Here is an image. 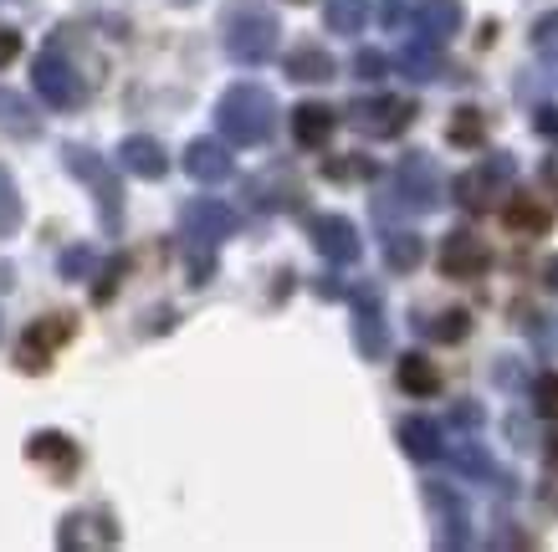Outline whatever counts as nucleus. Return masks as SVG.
I'll return each mask as SVG.
<instances>
[{
	"instance_id": "nucleus-1",
	"label": "nucleus",
	"mask_w": 558,
	"mask_h": 552,
	"mask_svg": "<svg viewBox=\"0 0 558 552\" xmlns=\"http://www.w3.org/2000/svg\"><path fill=\"white\" fill-rule=\"evenodd\" d=\"M216 128L226 144L236 149H252V144H267L271 128H277V98L256 83H236L231 93H220L216 102Z\"/></svg>"
},
{
	"instance_id": "nucleus-2",
	"label": "nucleus",
	"mask_w": 558,
	"mask_h": 552,
	"mask_svg": "<svg viewBox=\"0 0 558 552\" xmlns=\"http://www.w3.org/2000/svg\"><path fill=\"white\" fill-rule=\"evenodd\" d=\"M226 51L241 68H262L277 57V16L262 5H236L226 16Z\"/></svg>"
},
{
	"instance_id": "nucleus-3",
	"label": "nucleus",
	"mask_w": 558,
	"mask_h": 552,
	"mask_svg": "<svg viewBox=\"0 0 558 552\" xmlns=\"http://www.w3.org/2000/svg\"><path fill=\"white\" fill-rule=\"evenodd\" d=\"M440 205V174L436 164L425 159V154H405L400 159V169H395V195L389 200H379L374 210H379V220H389L395 210H436Z\"/></svg>"
},
{
	"instance_id": "nucleus-4",
	"label": "nucleus",
	"mask_w": 558,
	"mask_h": 552,
	"mask_svg": "<svg viewBox=\"0 0 558 552\" xmlns=\"http://www.w3.org/2000/svg\"><path fill=\"white\" fill-rule=\"evenodd\" d=\"M512 174H518L512 154H487L482 164H472L466 174H457L451 195H457V205H466V210H492V205L508 195Z\"/></svg>"
},
{
	"instance_id": "nucleus-5",
	"label": "nucleus",
	"mask_w": 558,
	"mask_h": 552,
	"mask_svg": "<svg viewBox=\"0 0 558 552\" xmlns=\"http://www.w3.org/2000/svg\"><path fill=\"white\" fill-rule=\"evenodd\" d=\"M68 169L77 174L83 184H93L98 189V220H102V231L108 235H119V200H123V189H119V174L102 164L93 149H83V144H68Z\"/></svg>"
},
{
	"instance_id": "nucleus-6",
	"label": "nucleus",
	"mask_w": 558,
	"mask_h": 552,
	"mask_svg": "<svg viewBox=\"0 0 558 552\" xmlns=\"http://www.w3.org/2000/svg\"><path fill=\"white\" fill-rule=\"evenodd\" d=\"M349 123H354L359 134H369V138H395V134H405L410 128V118H415V102L410 98H359L349 102Z\"/></svg>"
},
{
	"instance_id": "nucleus-7",
	"label": "nucleus",
	"mask_w": 558,
	"mask_h": 552,
	"mask_svg": "<svg viewBox=\"0 0 558 552\" xmlns=\"http://www.w3.org/2000/svg\"><path fill=\"white\" fill-rule=\"evenodd\" d=\"M32 72H36V93H41L51 108H83L87 102V77H77L57 51H41Z\"/></svg>"
},
{
	"instance_id": "nucleus-8",
	"label": "nucleus",
	"mask_w": 558,
	"mask_h": 552,
	"mask_svg": "<svg viewBox=\"0 0 558 552\" xmlns=\"http://www.w3.org/2000/svg\"><path fill=\"white\" fill-rule=\"evenodd\" d=\"M425 506H430V517H436L440 548H466V542H472V532H466V502L457 496V486L430 481L425 486Z\"/></svg>"
},
{
	"instance_id": "nucleus-9",
	"label": "nucleus",
	"mask_w": 558,
	"mask_h": 552,
	"mask_svg": "<svg viewBox=\"0 0 558 552\" xmlns=\"http://www.w3.org/2000/svg\"><path fill=\"white\" fill-rule=\"evenodd\" d=\"M180 225H185V241H205V246H216V241H226V235L241 231V216L231 210V205H220V200H190L185 210H180Z\"/></svg>"
},
{
	"instance_id": "nucleus-10",
	"label": "nucleus",
	"mask_w": 558,
	"mask_h": 552,
	"mask_svg": "<svg viewBox=\"0 0 558 552\" xmlns=\"http://www.w3.org/2000/svg\"><path fill=\"white\" fill-rule=\"evenodd\" d=\"M354 348L364 358H385L389 348V328H385V307L374 286H354Z\"/></svg>"
},
{
	"instance_id": "nucleus-11",
	"label": "nucleus",
	"mask_w": 558,
	"mask_h": 552,
	"mask_svg": "<svg viewBox=\"0 0 558 552\" xmlns=\"http://www.w3.org/2000/svg\"><path fill=\"white\" fill-rule=\"evenodd\" d=\"M307 235H313L318 256H328L333 267H354L359 252H364V246H359V231L343 216H313L307 220Z\"/></svg>"
},
{
	"instance_id": "nucleus-12",
	"label": "nucleus",
	"mask_w": 558,
	"mask_h": 552,
	"mask_svg": "<svg viewBox=\"0 0 558 552\" xmlns=\"http://www.w3.org/2000/svg\"><path fill=\"white\" fill-rule=\"evenodd\" d=\"M487 267H492L487 241H476L472 231H451L446 241H440V271H446V277L472 282V277H482Z\"/></svg>"
},
{
	"instance_id": "nucleus-13",
	"label": "nucleus",
	"mask_w": 558,
	"mask_h": 552,
	"mask_svg": "<svg viewBox=\"0 0 558 552\" xmlns=\"http://www.w3.org/2000/svg\"><path fill=\"white\" fill-rule=\"evenodd\" d=\"M185 174L201 184L231 180V149H226V138H195L185 149Z\"/></svg>"
},
{
	"instance_id": "nucleus-14",
	"label": "nucleus",
	"mask_w": 558,
	"mask_h": 552,
	"mask_svg": "<svg viewBox=\"0 0 558 552\" xmlns=\"http://www.w3.org/2000/svg\"><path fill=\"white\" fill-rule=\"evenodd\" d=\"M461 21H466L461 0H421V5H415V26H421V36L436 41V47H446V41L461 32Z\"/></svg>"
},
{
	"instance_id": "nucleus-15",
	"label": "nucleus",
	"mask_w": 558,
	"mask_h": 552,
	"mask_svg": "<svg viewBox=\"0 0 558 552\" xmlns=\"http://www.w3.org/2000/svg\"><path fill=\"white\" fill-rule=\"evenodd\" d=\"M339 128V113L328 108V102H303V108H292V138L303 144V149H323L328 138Z\"/></svg>"
},
{
	"instance_id": "nucleus-16",
	"label": "nucleus",
	"mask_w": 558,
	"mask_h": 552,
	"mask_svg": "<svg viewBox=\"0 0 558 552\" xmlns=\"http://www.w3.org/2000/svg\"><path fill=\"white\" fill-rule=\"evenodd\" d=\"M68 333H72L68 318H57V328H47V318L32 322L26 338H21V348H16V364L26 368V373H41V368L51 364V343H57V338H68Z\"/></svg>"
},
{
	"instance_id": "nucleus-17",
	"label": "nucleus",
	"mask_w": 558,
	"mask_h": 552,
	"mask_svg": "<svg viewBox=\"0 0 558 552\" xmlns=\"http://www.w3.org/2000/svg\"><path fill=\"white\" fill-rule=\"evenodd\" d=\"M282 68H288L292 83H333V77H339V62H333L323 47H313V41L292 47L288 57H282Z\"/></svg>"
},
{
	"instance_id": "nucleus-18",
	"label": "nucleus",
	"mask_w": 558,
	"mask_h": 552,
	"mask_svg": "<svg viewBox=\"0 0 558 552\" xmlns=\"http://www.w3.org/2000/svg\"><path fill=\"white\" fill-rule=\"evenodd\" d=\"M119 159H123V169H129V174H138V180H165V174H170V154L159 149L154 138H144V134L123 138Z\"/></svg>"
},
{
	"instance_id": "nucleus-19",
	"label": "nucleus",
	"mask_w": 558,
	"mask_h": 552,
	"mask_svg": "<svg viewBox=\"0 0 558 552\" xmlns=\"http://www.w3.org/2000/svg\"><path fill=\"white\" fill-rule=\"evenodd\" d=\"M26 455H32L36 466H57L62 476H72L77 470V445H72L68 436H57V430H41V436H32V445H26Z\"/></svg>"
},
{
	"instance_id": "nucleus-20",
	"label": "nucleus",
	"mask_w": 558,
	"mask_h": 552,
	"mask_svg": "<svg viewBox=\"0 0 558 552\" xmlns=\"http://www.w3.org/2000/svg\"><path fill=\"white\" fill-rule=\"evenodd\" d=\"M400 445H405L410 461H436V455L446 451V440H440V425H436V419H421V415L400 425Z\"/></svg>"
},
{
	"instance_id": "nucleus-21",
	"label": "nucleus",
	"mask_w": 558,
	"mask_h": 552,
	"mask_svg": "<svg viewBox=\"0 0 558 552\" xmlns=\"http://www.w3.org/2000/svg\"><path fill=\"white\" fill-rule=\"evenodd\" d=\"M400 389H405V394H415V400H430V394L440 389L436 364H430L425 353H405V358H400Z\"/></svg>"
},
{
	"instance_id": "nucleus-22",
	"label": "nucleus",
	"mask_w": 558,
	"mask_h": 552,
	"mask_svg": "<svg viewBox=\"0 0 558 552\" xmlns=\"http://www.w3.org/2000/svg\"><path fill=\"white\" fill-rule=\"evenodd\" d=\"M323 26L339 36H359L369 26V0H328L323 5Z\"/></svg>"
},
{
	"instance_id": "nucleus-23",
	"label": "nucleus",
	"mask_w": 558,
	"mask_h": 552,
	"mask_svg": "<svg viewBox=\"0 0 558 552\" xmlns=\"http://www.w3.org/2000/svg\"><path fill=\"white\" fill-rule=\"evenodd\" d=\"M400 68L410 72V77H415V83H436L440 72H446V62H440V47L436 41H410L405 51H400Z\"/></svg>"
},
{
	"instance_id": "nucleus-24",
	"label": "nucleus",
	"mask_w": 558,
	"mask_h": 552,
	"mask_svg": "<svg viewBox=\"0 0 558 552\" xmlns=\"http://www.w3.org/2000/svg\"><path fill=\"white\" fill-rule=\"evenodd\" d=\"M425 261V241L415 231H389L385 235V267L389 271H415Z\"/></svg>"
},
{
	"instance_id": "nucleus-25",
	"label": "nucleus",
	"mask_w": 558,
	"mask_h": 552,
	"mask_svg": "<svg viewBox=\"0 0 558 552\" xmlns=\"http://www.w3.org/2000/svg\"><path fill=\"white\" fill-rule=\"evenodd\" d=\"M502 220H508V231H523V235H543L548 231V205L533 200V195H518V200H508V210H502Z\"/></svg>"
},
{
	"instance_id": "nucleus-26",
	"label": "nucleus",
	"mask_w": 558,
	"mask_h": 552,
	"mask_svg": "<svg viewBox=\"0 0 558 552\" xmlns=\"http://www.w3.org/2000/svg\"><path fill=\"white\" fill-rule=\"evenodd\" d=\"M0 123L16 138H36V113L26 108V98H16L11 87H0Z\"/></svg>"
},
{
	"instance_id": "nucleus-27",
	"label": "nucleus",
	"mask_w": 558,
	"mask_h": 552,
	"mask_svg": "<svg viewBox=\"0 0 558 552\" xmlns=\"http://www.w3.org/2000/svg\"><path fill=\"white\" fill-rule=\"evenodd\" d=\"M446 138H451L457 149H476V144L487 138V123H482V113H476V108H461V113H451V128H446Z\"/></svg>"
},
{
	"instance_id": "nucleus-28",
	"label": "nucleus",
	"mask_w": 558,
	"mask_h": 552,
	"mask_svg": "<svg viewBox=\"0 0 558 552\" xmlns=\"http://www.w3.org/2000/svg\"><path fill=\"white\" fill-rule=\"evenodd\" d=\"M451 466H457L461 476H472V481H487V476H497V466H492V455L482 451V445H457V451H451Z\"/></svg>"
},
{
	"instance_id": "nucleus-29",
	"label": "nucleus",
	"mask_w": 558,
	"mask_h": 552,
	"mask_svg": "<svg viewBox=\"0 0 558 552\" xmlns=\"http://www.w3.org/2000/svg\"><path fill=\"white\" fill-rule=\"evenodd\" d=\"M421 328H425V322H421ZM425 333L436 338V343H461V338L472 333V318H466V312H440V318L430 322Z\"/></svg>"
},
{
	"instance_id": "nucleus-30",
	"label": "nucleus",
	"mask_w": 558,
	"mask_h": 552,
	"mask_svg": "<svg viewBox=\"0 0 558 552\" xmlns=\"http://www.w3.org/2000/svg\"><path fill=\"white\" fill-rule=\"evenodd\" d=\"M21 225V195L16 184H11V174L0 169V235H11Z\"/></svg>"
},
{
	"instance_id": "nucleus-31",
	"label": "nucleus",
	"mask_w": 558,
	"mask_h": 552,
	"mask_svg": "<svg viewBox=\"0 0 558 552\" xmlns=\"http://www.w3.org/2000/svg\"><path fill=\"white\" fill-rule=\"evenodd\" d=\"M533 51H538V57H558V11H548V16L533 26Z\"/></svg>"
},
{
	"instance_id": "nucleus-32",
	"label": "nucleus",
	"mask_w": 558,
	"mask_h": 552,
	"mask_svg": "<svg viewBox=\"0 0 558 552\" xmlns=\"http://www.w3.org/2000/svg\"><path fill=\"white\" fill-rule=\"evenodd\" d=\"M533 400H538L543 419H558V373H543L538 384H533Z\"/></svg>"
},
{
	"instance_id": "nucleus-33",
	"label": "nucleus",
	"mask_w": 558,
	"mask_h": 552,
	"mask_svg": "<svg viewBox=\"0 0 558 552\" xmlns=\"http://www.w3.org/2000/svg\"><path fill=\"white\" fill-rule=\"evenodd\" d=\"M527 333H533V343H538V353H548V358H558V318H533V322H527Z\"/></svg>"
},
{
	"instance_id": "nucleus-34",
	"label": "nucleus",
	"mask_w": 558,
	"mask_h": 552,
	"mask_svg": "<svg viewBox=\"0 0 558 552\" xmlns=\"http://www.w3.org/2000/svg\"><path fill=\"white\" fill-rule=\"evenodd\" d=\"M385 72H389L385 51H359V57H354V77H359V83H379Z\"/></svg>"
},
{
	"instance_id": "nucleus-35",
	"label": "nucleus",
	"mask_w": 558,
	"mask_h": 552,
	"mask_svg": "<svg viewBox=\"0 0 558 552\" xmlns=\"http://www.w3.org/2000/svg\"><path fill=\"white\" fill-rule=\"evenodd\" d=\"M57 267H62V277H68V282H77V277H87V271H93V252H87V246H72V252H62V261H57Z\"/></svg>"
},
{
	"instance_id": "nucleus-36",
	"label": "nucleus",
	"mask_w": 558,
	"mask_h": 552,
	"mask_svg": "<svg viewBox=\"0 0 558 552\" xmlns=\"http://www.w3.org/2000/svg\"><path fill=\"white\" fill-rule=\"evenodd\" d=\"M451 425H457V430H476V425H482V409H476L472 400H461L457 409H451Z\"/></svg>"
},
{
	"instance_id": "nucleus-37",
	"label": "nucleus",
	"mask_w": 558,
	"mask_h": 552,
	"mask_svg": "<svg viewBox=\"0 0 558 552\" xmlns=\"http://www.w3.org/2000/svg\"><path fill=\"white\" fill-rule=\"evenodd\" d=\"M119 277H123V256H113V261H108V271H102V282H98V302L113 297V286H119Z\"/></svg>"
},
{
	"instance_id": "nucleus-38",
	"label": "nucleus",
	"mask_w": 558,
	"mask_h": 552,
	"mask_svg": "<svg viewBox=\"0 0 558 552\" xmlns=\"http://www.w3.org/2000/svg\"><path fill=\"white\" fill-rule=\"evenodd\" d=\"M16 57H21V36H16V32H5V26H0V68H11Z\"/></svg>"
},
{
	"instance_id": "nucleus-39",
	"label": "nucleus",
	"mask_w": 558,
	"mask_h": 552,
	"mask_svg": "<svg viewBox=\"0 0 558 552\" xmlns=\"http://www.w3.org/2000/svg\"><path fill=\"white\" fill-rule=\"evenodd\" d=\"M533 128H538L543 138H554V144H558V108H538V118H533Z\"/></svg>"
},
{
	"instance_id": "nucleus-40",
	"label": "nucleus",
	"mask_w": 558,
	"mask_h": 552,
	"mask_svg": "<svg viewBox=\"0 0 558 552\" xmlns=\"http://www.w3.org/2000/svg\"><path fill=\"white\" fill-rule=\"evenodd\" d=\"M313 292H318V297H343L349 286H343L339 277H318V282H313Z\"/></svg>"
},
{
	"instance_id": "nucleus-41",
	"label": "nucleus",
	"mask_w": 558,
	"mask_h": 552,
	"mask_svg": "<svg viewBox=\"0 0 558 552\" xmlns=\"http://www.w3.org/2000/svg\"><path fill=\"white\" fill-rule=\"evenodd\" d=\"M543 286H548V292H558V256H548V261H543Z\"/></svg>"
},
{
	"instance_id": "nucleus-42",
	"label": "nucleus",
	"mask_w": 558,
	"mask_h": 552,
	"mask_svg": "<svg viewBox=\"0 0 558 552\" xmlns=\"http://www.w3.org/2000/svg\"><path fill=\"white\" fill-rule=\"evenodd\" d=\"M0 286H11V267H0Z\"/></svg>"
},
{
	"instance_id": "nucleus-43",
	"label": "nucleus",
	"mask_w": 558,
	"mask_h": 552,
	"mask_svg": "<svg viewBox=\"0 0 558 552\" xmlns=\"http://www.w3.org/2000/svg\"><path fill=\"white\" fill-rule=\"evenodd\" d=\"M180 5H190V0H180Z\"/></svg>"
}]
</instances>
